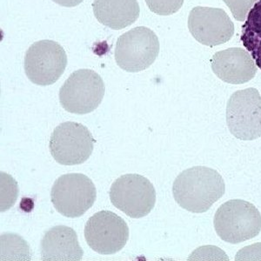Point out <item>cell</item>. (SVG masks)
<instances>
[{"mask_svg": "<svg viewBox=\"0 0 261 261\" xmlns=\"http://www.w3.org/2000/svg\"><path fill=\"white\" fill-rule=\"evenodd\" d=\"M225 191L226 185L222 176L205 166H195L181 172L172 186L176 202L194 214L208 211L222 198Z\"/></svg>", "mask_w": 261, "mask_h": 261, "instance_id": "6da1fadb", "label": "cell"}, {"mask_svg": "<svg viewBox=\"0 0 261 261\" xmlns=\"http://www.w3.org/2000/svg\"><path fill=\"white\" fill-rule=\"evenodd\" d=\"M214 223L217 234L222 241L239 244L258 236L261 214L249 202L232 199L217 210Z\"/></svg>", "mask_w": 261, "mask_h": 261, "instance_id": "7a4b0ae2", "label": "cell"}, {"mask_svg": "<svg viewBox=\"0 0 261 261\" xmlns=\"http://www.w3.org/2000/svg\"><path fill=\"white\" fill-rule=\"evenodd\" d=\"M105 92L104 81L97 72L81 69L72 72L60 88V104L68 113L87 114L98 108Z\"/></svg>", "mask_w": 261, "mask_h": 261, "instance_id": "3957f363", "label": "cell"}, {"mask_svg": "<svg viewBox=\"0 0 261 261\" xmlns=\"http://www.w3.org/2000/svg\"><path fill=\"white\" fill-rule=\"evenodd\" d=\"M160 53L157 35L149 28L139 27L120 36L116 43L115 60L128 72H139L150 67Z\"/></svg>", "mask_w": 261, "mask_h": 261, "instance_id": "277c9868", "label": "cell"}, {"mask_svg": "<svg viewBox=\"0 0 261 261\" xmlns=\"http://www.w3.org/2000/svg\"><path fill=\"white\" fill-rule=\"evenodd\" d=\"M96 198L97 191L93 182L81 173L60 176L50 191L54 207L67 218L84 215L93 205Z\"/></svg>", "mask_w": 261, "mask_h": 261, "instance_id": "5b68a950", "label": "cell"}, {"mask_svg": "<svg viewBox=\"0 0 261 261\" xmlns=\"http://www.w3.org/2000/svg\"><path fill=\"white\" fill-rule=\"evenodd\" d=\"M109 194L113 205L134 219L148 215L156 203L153 185L145 177L134 173L116 179Z\"/></svg>", "mask_w": 261, "mask_h": 261, "instance_id": "8992f818", "label": "cell"}, {"mask_svg": "<svg viewBox=\"0 0 261 261\" xmlns=\"http://www.w3.org/2000/svg\"><path fill=\"white\" fill-rule=\"evenodd\" d=\"M95 140L85 125L65 122L58 125L50 135L49 148L54 160L64 166L86 162L92 155Z\"/></svg>", "mask_w": 261, "mask_h": 261, "instance_id": "52a82bcc", "label": "cell"}, {"mask_svg": "<svg viewBox=\"0 0 261 261\" xmlns=\"http://www.w3.org/2000/svg\"><path fill=\"white\" fill-rule=\"evenodd\" d=\"M226 123L233 136L241 140L261 137V96L255 88L234 92L226 106Z\"/></svg>", "mask_w": 261, "mask_h": 261, "instance_id": "ba28073f", "label": "cell"}, {"mask_svg": "<svg viewBox=\"0 0 261 261\" xmlns=\"http://www.w3.org/2000/svg\"><path fill=\"white\" fill-rule=\"evenodd\" d=\"M67 56L64 48L53 40L35 42L27 50L24 67L27 77L38 86H50L65 72Z\"/></svg>", "mask_w": 261, "mask_h": 261, "instance_id": "9c48e42d", "label": "cell"}, {"mask_svg": "<svg viewBox=\"0 0 261 261\" xmlns=\"http://www.w3.org/2000/svg\"><path fill=\"white\" fill-rule=\"evenodd\" d=\"M85 238L96 252L104 255L114 254L127 243L129 228L125 220L113 212H98L86 223Z\"/></svg>", "mask_w": 261, "mask_h": 261, "instance_id": "30bf717a", "label": "cell"}, {"mask_svg": "<svg viewBox=\"0 0 261 261\" xmlns=\"http://www.w3.org/2000/svg\"><path fill=\"white\" fill-rule=\"evenodd\" d=\"M188 28L197 41L210 47L225 44L234 33V24L224 10L203 6L191 11Z\"/></svg>", "mask_w": 261, "mask_h": 261, "instance_id": "8fae6325", "label": "cell"}, {"mask_svg": "<svg viewBox=\"0 0 261 261\" xmlns=\"http://www.w3.org/2000/svg\"><path fill=\"white\" fill-rule=\"evenodd\" d=\"M214 74L224 82L241 85L252 80L257 65L251 54L241 48H229L214 54L212 60Z\"/></svg>", "mask_w": 261, "mask_h": 261, "instance_id": "7c38bea8", "label": "cell"}, {"mask_svg": "<svg viewBox=\"0 0 261 261\" xmlns=\"http://www.w3.org/2000/svg\"><path fill=\"white\" fill-rule=\"evenodd\" d=\"M43 260H81L84 251L76 231L66 226H56L48 230L40 245Z\"/></svg>", "mask_w": 261, "mask_h": 261, "instance_id": "4fadbf2b", "label": "cell"}, {"mask_svg": "<svg viewBox=\"0 0 261 261\" xmlns=\"http://www.w3.org/2000/svg\"><path fill=\"white\" fill-rule=\"evenodd\" d=\"M93 13L97 20L113 30H122L140 17L137 0H94Z\"/></svg>", "mask_w": 261, "mask_h": 261, "instance_id": "5bb4252c", "label": "cell"}, {"mask_svg": "<svg viewBox=\"0 0 261 261\" xmlns=\"http://www.w3.org/2000/svg\"><path fill=\"white\" fill-rule=\"evenodd\" d=\"M241 41L261 70V0L253 6L242 27Z\"/></svg>", "mask_w": 261, "mask_h": 261, "instance_id": "9a60e30c", "label": "cell"}, {"mask_svg": "<svg viewBox=\"0 0 261 261\" xmlns=\"http://www.w3.org/2000/svg\"><path fill=\"white\" fill-rule=\"evenodd\" d=\"M1 260H30V246L19 235L4 233L0 245Z\"/></svg>", "mask_w": 261, "mask_h": 261, "instance_id": "2e32d148", "label": "cell"}, {"mask_svg": "<svg viewBox=\"0 0 261 261\" xmlns=\"http://www.w3.org/2000/svg\"><path fill=\"white\" fill-rule=\"evenodd\" d=\"M1 212L7 211L15 204L18 194V187L12 177L6 172H1Z\"/></svg>", "mask_w": 261, "mask_h": 261, "instance_id": "e0dca14e", "label": "cell"}, {"mask_svg": "<svg viewBox=\"0 0 261 261\" xmlns=\"http://www.w3.org/2000/svg\"><path fill=\"white\" fill-rule=\"evenodd\" d=\"M185 0H146L151 12L158 15L169 16L180 9Z\"/></svg>", "mask_w": 261, "mask_h": 261, "instance_id": "ac0fdd59", "label": "cell"}, {"mask_svg": "<svg viewBox=\"0 0 261 261\" xmlns=\"http://www.w3.org/2000/svg\"><path fill=\"white\" fill-rule=\"evenodd\" d=\"M228 6L232 15L238 21H245L252 9L258 0H223Z\"/></svg>", "mask_w": 261, "mask_h": 261, "instance_id": "d6986e66", "label": "cell"}, {"mask_svg": "<svg viewBox=\"0 0 261 261\" xmlns=\"http://www.w3.org/2000/svg\"><path fill=\"white\" fill-rule=\"evenodd\" d=\"M54 3L64 7H74L82 3L84 0H53Z\"/></svg>", "mask_w": 261, "mask_h": 261, "instance_id": "ffe728a7", "label": "cell"}]
</instances>
